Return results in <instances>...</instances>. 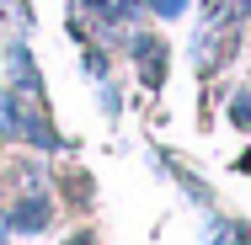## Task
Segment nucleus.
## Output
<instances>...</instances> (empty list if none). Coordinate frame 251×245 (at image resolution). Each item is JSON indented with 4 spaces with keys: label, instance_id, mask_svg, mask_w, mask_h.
Segmentation results:
<instances>
[{
    "label": "nucleus",
    "instance_id": "1",
    "mask_svg": "<svg viewBox=\"0 0 251 245\" xmlns=\"http://www.w3.org/2000/svg\"><path fill=\"white\" fill-rule=\"evenodd\" d=\"M0 134L22 139V144H38V149H59V134H53L38 91H0Z\"/></svg>",
    "mask_w": 251,
    "mask_h": 245
},
{
    "label": "nucleus",
    "instance_id": "2",
    "mask_svg": "<svg viewBox=\"0 0 251 245\" xmlns=\"http://www.w3.org/2000/svg\"><path fill=\"white\" fill-rule=\"evenodd\" d=\"M241 32H246V22H235V16H203L198 38H193V64H198V75H214L230 53L241 48Z\"/></svg>",
    "mask_w": 251,
    "mask_h": 245
},
{
    "label": "nucleus",
    "instance_id": "3",
    "mask_svg": "<svg viewBox=\"0 0 251 245\" xmlns=\"http://www.w3.org/2000/svg\"><path fill=\"white\" fill-rule=\"evenodd\" d=\"M128 53H134V64H139L145 86H160V80H166V43H160V38L134 32V38H128Z\"/></svg>",
    "mask_w": 251,
    "mask_h": 245
},
{
    "label": "nucleus",
    "instance_id": "4",
    "mask_svg": "<svg viewBox=\"0 0 251 245\" xmlns=\"http://www.w3.org/2000/svg\"><path fill=\"white\" fill-rule=\"evenodd\" d=\"M11 229H27V235H38V229H49V219H53V208H49V197H22L11 213Z\"/></svg>",
    "mask_w": 251,
    "mask_h": 245
},
{
    "label": "nucleus",
    "instance_id": "5",
    "mask_svg": "<svg viewBox=\"0 0 251 245\" xmlns=\"http://www.w3.org/2000/svg\"><path fill=\"white\" fill-rule=\"evenodd\" d=\"M5 64H11V80H16V91H38V69H32V59L22 43H11L5 48Z\"/></svg>",
    "mask_w": 251,
    "mask_h": 245
},
{
    "label": "nucleus",
    "instance_id": "6",
    "mask_svg": "<svg viewBox=\"0 0 251 245\" xmlns=\"http://www.w3.org/2000/svg\"><path fill=\"white\" fill-rule=\"evenodd\" d=\"M203 16H235V22H246L251 0H203Z\"/></svg>",
    "mask_w": 251,
    "mask_h": 245
},
{
    "label": "nucleus",
    "instance_id": "7",
    "mask_svg": "<svg viewBox=\"0 0 251 245\" xmlns=\"http://www.w3.org/2000/svg\"><path fill=\"white\" fill-rule=\"evenodd\" d=\"M230 117H235L241 128H251V91H235V96H230Z\"/></svg>",
    "mask_w": 251,
    "mask_h": 245
},
{
    "label": "nucleus",
    "instance_id": "8",
    "mask_svg": "<svg viewBox=\"0 0 251 245\" xmlns=\"http://www.w3.org/2000/svg\"><path fill=\"white\" fill-rule=\"evenodd\" d=\"M145 5H150L155 16H166V22H171V16H182V11H187V0H145Z\"/></svg>",
    "mask_w": 251,
    "mask_h": 245
},
{
    "label": "nucleus",
    "instance_id": "9",
    "mask_svg": "<svg viewBox=\"0 0 251 245\" xmlns=\"http://www.w3.org/2000/svg\"><path fill=\"white\" fill-rule=\"evenodd\" d=\"M70 245H97V240H91V235H75V240H70Z\"/></svg>",
    "mask_w": 251,
    "mask_h": 245
},
{
    "label": "nucleus",
    "instance_id": "10",
    "mask_svg": "<svg viewBox=\"0 0 251 245\" xmlns=\"http://www.w3.org/2000/svg\"><path fill=\"white\" fill-rule=\"evenodd\" d=\"M5 229H11V219H0V240H5Z\"/></svg>",
    "mask_w": 251,
    "mask_h": 245
}]
</instances>
